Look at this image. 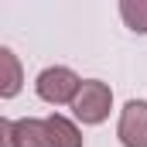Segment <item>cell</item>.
<instances>
[{"label": "cell", "instance_id": "1", "mask_svg": "<svg viewBox=\"0 0 147 147\" xmlns=\"http://www.w3.org/2000/svg\"><path fill=\"white\" fill-rule=\"evenodd\" d=\"M34 89H38V96H41L45 103L62 106V103H75V96H79V89H82V79H79L72 69L55 65V69H45V72L38 75Z\"/></svg>", "mask_w": 147, "mask_h": 147}, {"label": "cell", "instance_id": "2", "mask_svg": "<svg viewBox=\"0 0 147 147\" xmlns=\"http://www.w3.org/2000/svg\"><path fill=\"white\" fill-rule=\"evenodd\" d=\"M110 106H113V92H110V86L99 82V79H86L82 89H79V96H75V103H72L75 116L82 123H103L110 116Z\"/></svg>", "mask_w": 147, "mask_h": 147}, {"label": "cell", "instance_id": "3", "mask_svg": "<svg viewBox=\"0 0 147 147\" xmlns=\"http://www.w3.org/2000/svg\"><path fill=\"white\" fill-rule=\"evenodd\" d=\"M116 137L123 147H147V99H130L123 106Z\"/></svg>", "mask_w": 147, "mask_h": 147}, {"label": "cell", "instance_id": "4", "mask_svg": "<svg viewBox=\"0 0 147 147\" xmlns=\"http://www.w3.org/2000/svg\"><path fill=\"white\" fill-rule=\"evenodd\" d=\"M10 147H51L45 120H14L10 123Z\"/></svg>", "mask_w": 147, "mask_h": 147}, {"label": "cell", "instance_id": "5", "mask_svg": "<svg viewBox=\"0 0 147 147\" xmlns=\"http://www.w3.org/2000/svg\"><path fill=\"white\" fill-rule=\"evenodd\" d=\"M45 123H48V137H51V147H82V134H79V127H75L72 120H65V116L51 113Z\"/></svg>", "mask_w": 147, "mask_h": 147}, {"label": "cell", "instance_id": "6", "mask_svg": "<svg viewBox=\"0 0 147 147\" xmlns=\"http://www.w3.org/2000/svg\"><path fill=\"white\" fill-rule=\"evenodd\" d=\"M0 65H3V86H0V96L3 99H10V96H17L21 92V62H17V55L10 51V48H0Z\"/></svg>", "mask_w": 147, "mask_h": 147}, {"label": "cell", "instance_id": "7", "mask_svg": "<svg viewBox=\"0 0 147 147\" xmlns=\"http://www.w3.org/2000/svg\"><path fill=\"white\" fill-rule=\"evenodd\" d=\"M120 14H123V21H127L130 31L147 34V0H123L120 3Z\"/></svg>", "mask_w": 147, "mask_h": 147}, {"label": "cell", "instance_id": "8", "mask_svg": "<svg viewBox=\"0 0 147 147\" xmlns=\"http://www.w3.org/2000/svg\"><path fill=\"white\" fill-rule=\"evenodd\" d=\"M10 123L14 120H0V147H10Z\"/></svg>", "mask_w": 147, "mask_h": 147}]
</instances>
